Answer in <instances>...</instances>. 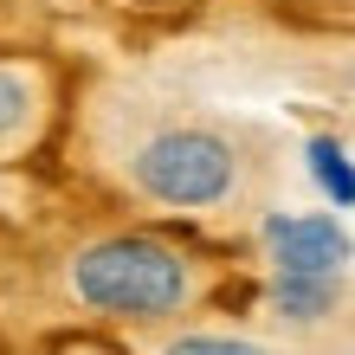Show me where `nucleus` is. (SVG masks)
Returning a JSON list of instances; mask_svg holds the SVG:
<instances>
[{
  "label": "nucleus",
  "mask_w": 355,
  "mask_h": 355,
  "mask_svg": "<svg viewBox=\"0 0 355 355\" xmlns=\"http://www.w3.org/2000/svg\"><path fill=\"white\" fill-rule=\"evenodd\" d=\"M71 291L110 317H168L187 304V265L155 239H103L71 259Z\"/></svg>",
  "instance_id": "obj_1"
},
{
  "label": "nucleus",
  "mask_w": 355,
  "mask_h": 355,
  "mask_svg": "<svg viewBox=\"0 0 355 355\" xmlns=\"http://www.w3.org/2000/svg\"><path fill=\"white\" fill-rule=\"evenodd\" d=\"M136 187L168 207H207L233 187V149L207 130H168V136L142 142Z\"/></svg>",
  "instance_id": "obj_2"
},
{
  "label": "nucleus",
  "mask_w": 355,
  "mask_h": 355,
  "mask_svg": "<svg viewBox=\"0 0 355 355\" xmlns=\"http://www.w3.org/2000/svg\"><path fill=\"white\" fill-rule=\"evenodd\" d=\"M265 245H271L278 278H343L349 265V233L323 214H271Z\"/></svg>",
  "instance_id": "obj_3"
},
{
  "label": "nucleus",
  "mask_w": 355,
  "mask_h": 355,
  "mask_svg": "<svg viewBox=\"0 0 355 355\" xmlns=\"http://www.w3.org/2000/svg\"><path fill=\"white\" fill-rule=\"evenodd\" d=\"M336 304V278H271V310L291 323H310Z\"/></svg>",
  "instance_id": "obj_4"
},
{
  "label": "nucleus",
  "mask_w": 355,
  "mask_h": 355,
  "mask_svg": "<svg viewBox=\"0 0 355 355\" xmlns=\"http://www.w3.org/2000/svg\"><path fill=\"white\" fill-rule=\"evenodd\" d=\"M304 162H310V175H317V187L336 207H355V162L343 155V142H329V136H317L304 149Z\"/></svg>",
  "instance_id": "obj_5"
},
{
  "label": "nucleus",
  "mask_w": 355,
  "mask_h": 355,
  "mask_svg": "<svg viewBox=\"0 0 355 355\" xmlns=\"http://www.w3.org/2000/svg\"><path fill=\"white\" fill-rule=\"evenodd\" d=\"M168 355H265V349L233 343V336H181V343H168Z\"/></svg>",
  "instance_id": "obj_6"
},
{
  "label": "nucleus",
  "mask_w": 355,
  "mask_h": 355,
  "mask_svg": "<svg viewBox=\"0 0 355 355\" xmlns=\"http://www.w3.org/2000/svg\"><path fill=\"white\" fill-rule=\"evenodd\" d=\"M19 123H26V85L13 71H0V136H13Z\"/></svg>",
  "instance_id": "obj_7"
}]
</instances>
